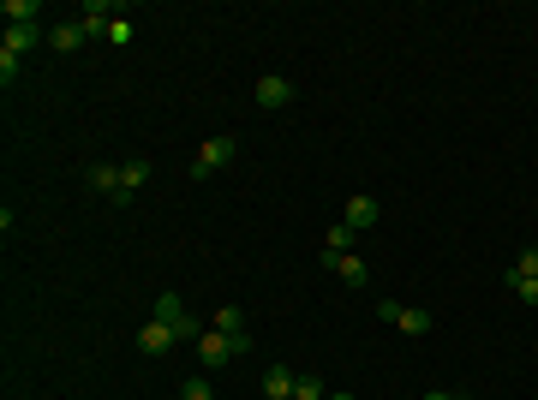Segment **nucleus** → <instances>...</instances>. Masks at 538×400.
Segmentation results:
<instances>
[{"mask_svg":"<svg viewBox=\"0 0 538 400\" xmlns=\"http://www.w3.org/2000/svg\"><path fill=\"white\" fill-rule=\"evenodd\" d=\"M156 322H168V329H174L179 347H186V340L198 347V340H203V322L186 311V299H179V293H161V299H156Z\"/></svg>","mask_w":538,"mask_h":400,"instance_id":"f257e3e1","label":"nucleus"},{"mask_svg":"<svg viewBox=\"0 0 538 400\" xmlns=\"http://www.w3.org/2000/svg\"><path fill=\"white\" fill-rule=\"evenodd\" d=\"M377 317L389 322V329H401V335H431V322H437L425 305H395V299H383Z\"/></svg>","mask_w":538,"mask_h":400,"instance_id":"f03ea898","label":"nucleus"},{"mask_svg":"<svg viewBox=\"0 0 538 400\" xmlns=\"http://www.w3.org/2000/svg\"><path fill=\"white\" fill-rule=\"evenodd\" d=\"M239 353H252V335H216V329H210V335L198 340V359H203V371H216V364H228V359H239Z\"/></svg>","mask_w":538,"mask_h":400,"instance_id":"7ed1b4c3","label":"nucleus"},{"mask_svg":"<svg viewBox=\"0 0 538 400\" xmlns=\"http://www.w3.org/2000/svg\"><path fill=\"white\" fill-rule=\"evenodd\" d=\"M234 156H239V138H228V132H221V138H210V143L198 150V161H192V180H210V174H221Z\"/></svg>","mask_w":538,"mask_h":400,"instance_id":"20e7f679","label":"nucleus"},{"mask_svg":"<svg viewBox=\"0 0 538 400\" xmlns=\"http://www.w3.org/2000/svg\"><path fill=\"white\" fill-rule=\"evenodd\" d=\"M174 347H179V335L168 329V322H156V317H150V322L138 329V353H150V359H161V353H174Z\"/></svg>","mask_w":538,"mask_h":400,"instance_id":"39448f33","label":"nucleus"},{"mask_svg":"<svg viewBox=\"0 0 538 400\" xmlns=\"http://www.w3.org/2000/svg\"><path fill=\"white\" fill-rule=\"evenodd\" d=\"M377 216H383V203L371 198V192H353V198H347V227H353V233H365V227H377Z\"/></svg>","mask_w":538,"mask_h":400,"instance_id":"423d86ee","label":"nucleus"},{"mask_svg":"<svg viewBox=\"0 0 538 400\" xmlns=\"http://www.w3.org/2000/svg\"><path fill=\"white\" fill-rule=\"evenodd\" d=\"M323 269H335V275L347 281V287H365V281H371V269H365V263H359L353 251H323Z\"/></svg>","mask_w":538,"mask_h":400,"instance_id":"0eeeda50","label":"nucleus"},{"mask_svg":"<svg viewBox=\"0 0 538 400\" xmlns=\"http://www.w3.org/2000/svg\"><path fill=\"white\" fill-rule=\"evenodd\" d=\"M252 102H258L263 114H276V108H287V102H294V84H287V78H258Z\"/></svg>","mask_w":538,"mask_h":400,"instance_id":"6e6552de","label":"nucleus"},{"mask_svg":"<svg viewBox=\"0 0 538 400\" xmlns=\"http://www.w3.org/2000/svg\"><path fill=\"white\" fill-rule=\"evenodd\" d=\"M37 42H42V24H6V42H0V54L24 61V54H30Z\"/></svg>","mask_w":538,"mask_h":400,"instance_id":"1a4fd4ad","label":"nucleus"},{"mask_svg":"<svg viewBox=\"0 0 538 400\" xmlns=\"http://www.w3.org/2000/svg\"><path fill=\"white\" fill-rule=\"evenodd\" d=\"M84 185H90V192H108V198L120 203V161H90V167H84Z\"/></svg>","mask_w":538,"mask_h":400,"instance_id":"9d476101","label":"nucleus"},{"mask_svg":"<svg viewBox=\"0 0 538 400\" xmlns=\"http://www.w3.org/2000/svg\"><path fill=\"white\" fill-rule=\"evenodd\" d=\"M114 6H102V0H84V12H79V24H84V37H108L114 30Z\"/></svg>","mask_w":538,"mask_h":400,"instance_id":"9b49d317","label":"nucleus"},{"mask_svg":"<svg viewBox=\"0 0 538 400\" xmlns=\"http://www.w3.org/2000/svg\"><path fill=\"white\" fill-rule=\"evenodd\" d=\"M144 180H150V161H144V156H126V161H120V203H132V192H138Z\"/></svg>","mask_w":538,"mask_h":400,"instance_id":"f8f14e48","label":"nucleus"},{"mask_svg":"<svg viewBox=\"0 0 538 400\" xmlns=\"http://www.w3.org/2000/svg\"><path fill=\"white\" fill-rule=\"evenodd\" d=\"M294 371H287V364H269V371H263V400H294Z\"/></svg>","mask_w":538,"mask_h":400,"instance_id":"ddd939ff","label":"nucleus"},{"mask_svg":"<svg viewBox=\"0 0 538 400\" xmlns=\"http://www.w3.org/2000/svg\"><path fill=\"white\" fill-rule=\"evenodd\" d=\"M48 42H54L60 54H72V48H84V24L72 19V24H54V30H48Z\"/></svg>","mask_w":538,"mask_h":400,"instance_id":"4468645a","label":"nucleus"},{"mask_svg":"<svg viewBox=\"0 0 538 400\" xmlns=\"http://www.w3.org/2000/svg\"><path fill=\"white\" fill-rule=\"evenodd\" d=\"M0 12H6L12 24H42V0H6Z\"/></svg>","mask_w":538,"mask_h":400,"instance_id":"2eb2a0df","label":"nucleus"},{"mask_svg":"<svg viewBox=\"0 0 538 400\" xmlns=\"http://www.w3.org/2000/svg\"><path fill=\"white\" fill-rule=\"evenodd\" d=\"M216 335H245V311H239V305H221V311H216Z\"/></svg>","mask_w":538,"mask_h":400,"instance_id":"dca6fc26","label":"nucleus"},{"mask_svg":"<svg viewBox=\"0 0 538 400\" xmlns=\"http://www.w3.org/2000/svg\"><path fill=\"white\" fill-rule=\"evenodd\" d=\"M294 400H329V388H323V377H311V371H305V377L294 382Z\"/></svg>","mask_w":538,"mask_h":400,"instance_id":"f3484780","label":"nucleus"},{"mask_svg":"<svg viewBox=\"0 0 538 400\" xmlns=\"http://www.w3.org/2000/svg\"><path fill=\"white\" fill-rule=\"evenodd\" d=\"M323 251H353V227H347V221H335V227L323 233Z\"/></svg>","mask_w":538,"mask_h":400,"instance_id":"a211bd4d","label":"nucleus"},{"mask_svg":"<svg viewBox=\"0 0 538 400\" xmlns=\"http://www.w3.org/2000/svg\"><path fill=\"white\" fill-rule=\"evenodd\" d=\"M509 293H515V299H526V305H538V281H533V275H515V269H509Z\"/></svg>","mask_w":538,"mask_h":400,"instance_id":"6ab92c4d","label":"nucleus"},{"mask_svg":"<svg viewBox=\"0 0 538 400\" xmlns=\"http://www.w3.org/2000/svg\"><path fill=\"white\" fill-rule=\"evenodd\" d=\"M515 275H533L538 281V245H526V251L515 257Z\"/></svg>","mask_w":538,"mask_h":400,"instance_id":"aec40b11","label":"nucleus"},{"mask_svg":"<svg viewBox=\"0 0 538 400\" xmlns=\"http://www.w3.org/2000/svg\"><path fill=\"white\" fill-rule=\"evenodd\" d=\"M108 42H114V48H132V19H114V30H108Z\"/></svg>","mask_w":538,"mask_h":400,"instance_id":"412c9836","label":"nucleus"},{"mask_svg":"<svg viewBox=\"0 0 538 400\" xmlns=\"http://www.w3.org/2000/svg\"><path fill=\"white\" fill-rule=\"evenodd\" d=\"M179 400H216V395H210V382H203V377H192L186 388H179Z\"/></svg>","mask_w":538,"mask_h":400,"instance_id":"4be33fe9","label":"nucleus"},{"mask_svg":"<svg viewBox=\"0 0 538 400\" xmlns=\"http://www.w3.org/2000/svg\"><path fill=\"white\" fill-rule=\"evenodd\" d=\"M418 400H455V395H443V388H431V395H418Z\"/></svg>","mask_w":538,"mask_h":400,"instance_id":"5701e85b","label":"nucleus"},{"mask_svg":"<svg viewBox=\"0 0 538 400\" xmlns=\"http://www.w3.org/2000/svg\"><path fill=\"white\" fill-rule=\"evenodd\" d=\"M329 400H353V395H329Z\"/></svg>","mask_w":538,"mask_h":400,"instance_id":"b1692460","label":"nucleus"},{"mask_svg":"<svg viewBox=\"0 0 538 400\" xmlns=\"http://www.w3.org/2000/svg\"><path fill=\"white\" fill-rule=\"evenodd\" d=\"M455 400H473V395H455Z\"/></svg>","mask_w":538,"mask_h":400,"instance_id":"393cba45","label":"nucleus"}]
</instances>
